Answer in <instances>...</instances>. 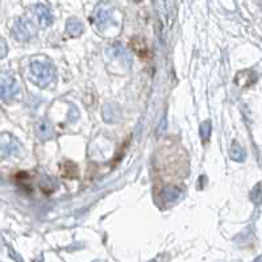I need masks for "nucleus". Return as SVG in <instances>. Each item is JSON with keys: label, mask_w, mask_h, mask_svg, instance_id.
Returning a JSON list of instances; mask_svg holds the SVG:
<instances>
[{"label": "nucleus", "mask_w": 262, "mask_h": 262, "mask_svg": "<svg viewBox=\"0 0 262 262\" xmlns=\"http://www.w3.org/2000/svg\"><path fill=\"white\" fill-rule=\"evenodd\" d=\"M61 171L63 178H70V179L78 178V167L77 165L73 164V162H65V164L62 165Z\"/></svg>", "instance_id": "12"}, {"label": "nucleus", "mask_w": 262, "mask_h": 262, "mask_svg": "<svg viewBox=\"0 0 262 262\" xmlns=\"http://www.w3.org/2000/svg\"><path fill=\"white\" fill-rule=\"evenodd\" d=\"M19 150V142L10 133H0V158H8Z\"/></svg>", "instance_id": "4"}, {"label": "nucleus", "mask_w": 262, "mask_h": 262, "mask_svg": "<svg viewBox=\"0 0 262 262\" xmlns=\"http://www.w3.org/2000/svg\"><path fill=\"white\" fill-rule=\"evenodd\" d=\"M12 34L16 37V40L19 41H27L31 40L36 34V29L33 28L31 21L25 19H17L13 24Z\"/></svg>", "instance_id": "3"}, {"label": "nucleus", "mask_w": 262, "mask_h": 262, "mask_svg": "<svg viewBox=\"0 0 262 262\" xmlns=\"http://www.w3.org/2000/svg\"><path fill=\"white\" fill-rule=\"evenodd\" d=\"M83 32V25L77 17H70L66 23V33L70 36V37H78L80 36V33Z\"/></svg>", "instance_id": "9"}, {"label": "nucleus", "mask_w": 262, "mask_h": 262, "mask_svg": "<svg viewBox=\"0 0 262 262\" xmlns=\"http://www.w3.org/2000/svg\"><path fill=\"white\" fill-rule=\"evenodd\" d=\"M133 2H136V3H140V2H141V0H133Z\"/></svg>", "instance_id": "17"}, {"label": "nucleus", "mask_w": 262, "mask_h": 262, "mask_svg": "<svg viewBox=\"0 0 262 262\" xmlns=\"http://www.w3.org/2000/svg\"><path fill=\"white\" fill-rule=\"evenodd\" d=\"M165 196H166L167 201H174L177 196H178V191H177L176 187H167L165 190Z\"/></svg>", "instance_id": "15"}, {"label": "nucleus", "mask_w": 262, "mask_h": 262, "mask_svg": "<svg viewBox=\"0 0 262 262\" xmlns=\"http://www.w3.org/2000/svg\"><path fill=\"white\" fill-rule=\"evenodd\" d=\"M17 94H19V84L15 78H0V99L2 100L10 102Z\"/></svg>", "instance_id": "5"}, {"label": "nucleus", "mask_w": 262, "mask_h": 262, "mask_svg": "<svg viewBox=\"0 0 262 262\" xmlns=\"http://www.w3.org/2000/svg\"><path fill=\"white\" fill-rule=\"evenodd\" d=\"M130 48L135 53H136L137 56L140 57L141 59H146L149 57V49H148V45L141 37H135L130 40L129 42Z\"/></svg>", "instance_id": "8"}, {"label": "nucleus", "mask_w": 262, "mask_h": 262, "mask_svg": "<svg viewBox=\"0 0 262 262\" xmlns=\"http://www.w3.org/2000/svg\"><path fill=\"white\" fill-rule=\"evenodd\" d=\"M211 123L208 120L204 121V123H202L201 125V136H202V140H203V142L206 144L208 140H210V136H211Z\"/></svg>", "instance_id": "13"}, {"label": "nucleus", "mask_w": 262, "mask_h": 262, "mask_svg": "<svg viewBox=\"0 0 262 262\" xmlns=\"http://www.w3.org/2000/svg\"><path fill=\"white\" fill-rule=\"evenodd\" d=\"M229 155H231V158L233 161L243 162V161L245 160V157H247V151H245V149H244L237 141H233V144L231 145Z\"/></svg>", "instance_id": "11"}, {"label": "nucleus", "mask_w": 262, "mask_h": 262, "mask_svg": "<svg viewBox=\"0 0 262 262\" xmlns=\"http://www.w3.org/2000/svg\"><path fill=\"white\" fill-rule=\"evenodd\" d=\"M8 53V45L3 38H0V59H3Z\"/></svg>", "instance_id": "16"}, {"label": "nucleus", "mask_w": 262, "mask_h": 262, "mask_svg": "<svg viewBox=\"0 0 262 262\" xmlns=\"http://www.w3.org/2000/svg\"><path fill=\"white\" fill-rule=\"evenodd\" d=\"M108 54H110L114 59L120 61L123 65L129 66L130 62H132V58H130L129 54H128L126 50L123 49L120 45H112V47L108 48Z\"/></svg>", "instance_id": "7"}, {"label": "nucleus", "mask_w": 262, "mask_h": 262, "mask_svg": "<svg viewBox=\"0 0 262 262\" xmlns=\"http://www.w3.org/2000/svg\"><path fill=\"white\" fill-rule=\"evenodd\" d=\"M33 13L36 16V19H37L38 25H40L41 28L45 29L53 24V15L48 7L42 6V4H38V6L34 7Z\"/></svg>", "instance_id": "6"}, {"label": "nucleus", "mask_w": 262, "mask_h": 262, "mask_svg": "<svg viewBox=\"0 0 262 262\" xmlns=\"http://www.w3.org/2000/svg\"><path fill=\"white\" fill-rule=\"evenodd\" d=\"M31 79L38 87H47L54 79V68L52 63L42 59H34L31 63Z\"/></svg>", "instance_id": "1"}, {"label": "nucleus", "mask_w": 262, "mask_h": 262, "mask_svg": "<svg viewBox=\"0 0 262 262\" xmlns=\"http://www.w3.org/2000/svg\"><path fill=\"white\" fill-rule=\"evenodd\" d=\"M29 174L27 173H19L16 174V182L21 188H27L29 190Z\"/></svg>", "instance_id": "14"}, {"label": "nucleus", "mask_w": 262, "mask_h": 262, "mask_svg": "<svg viewBox=\"0 0 262 262\" xmlns=\"http://www.w3.org/2000/svg\"><path fill=\"white\" fill-rule=\"evenodd\" d=\"M94 24L98 29L103 31L111 24L112 20V8L108 3H99L95 7V11H94L93 15Z\"/></svg>", "instance_id": "2"}, {"label": "nucleus", "mask_w": 262, "mask_h": 262, "mask_svg": "<svg viewBox=\"0 0 262 262\" xmlns=\"http://www.w3.org/2000/svg\"><path fill=\"white\" fill-rule=\"evenodd\" d=\"M36 132H37L38 139L49 140L53 137V128L48 120H40L36 125Z\"/></svg>", "instance_id": "10"}]
</instances>
